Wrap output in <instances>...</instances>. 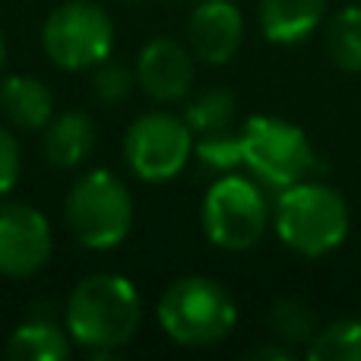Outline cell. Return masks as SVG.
<instances>
[{
	"label": "cell",
	"mask_w": 361,
	"mask_h": 361,
	"mask_svg": "<svg viewBox=\"0 0 361 361\" xmlns=\"http://www.w3.org/2000/svg\"><path fill=\"white\" fill-rule=\"evenodd\" d=\"M193 130L171 111L140 114L124 137L127 169L146 184H162L184 171L193 156Z\"/></svg>",
	"instance_id": "cell-8"
},
{
	"label": "cell",
	"mask_w": 361,
	"mask_h": 361,
	"mask_svg": "<svg viewBox=\"0 0 361 361\" xmlns=\"http://www.w3.org/2000/svg\"><path fill=\"white\" fill-rule=\"evenodd\" d=\"M67 225L89 250H111L133 228V197L114 171L95 169L67 193Z\"/></svg>",
	"instance_id": "cell-4"
},
{
	"label": "cell",
	"mask_w": 361,
	"mask_h": 361,
	"mask_svg": "<svg viewBox=\"0 0 361 361\" xmlns=\"http://www.w3.org/2000/svg\"><path fill=\"white\" fill-rule=\"evenodd\" d=\"M130 4H140V0H130Z\"/></svg>",
	"instance_id": "cell-26"
},
{
	"label": "cell",
	"mask_w": 361,
	"mask_h": 361,
	"mask_svg": "<svg viewBox=\"0 0 361 361\" xmlns=\"http://www.w3.org/2000/svg\"><path fill=\"white\" fill-rule=\"evenodd\" d=\"M244 42V16L231 0H200L187 19V44L203 63H228Z\"/></svg>",
	"instance_id": "cell-11"
},
{
	"label": "cell",
	"mask_w": 361,
	"mask_h": 361,
	"mask_svg": "<svg viewBox=\"0 0 361 361\" xmlns=\"http://www.w3.org/2000/svg\"><path fill=\"white\" fill-rule=\"evenodd\" d=\"M0 111L19 130H44L54 118V95L38 76H6L0 82Z\"/></svg>",
	"instance_id": "cell-12"
},
{
	"label": "cell",
	"mask_w": 361,
	"mask_h": 361,
	"mask_svg": "<svg viewBox=\"0 0 361 361\" xmlns=\"http://www.w3.org/2000/svg\"><path fill=\"white\" fill-rule=\"evenodd\" d=\"M193 156L212 171H235L238 165H244V146H241V133L228 130H216V133H203L193 140Z\"/></svg>",
	"instance_id": "cell-20"
},
{
	"label": "cell",
	"mask_w": 361,
	"mask_h": 361,
	"mask_svg": "<svg viewBox=\"0 0 361 361\" xmlns=\"http://www.w3.org/2000/svg\"><path fill=\"white\" fill-rule=\"evenodd\" d=\"M6 63V42H4V32H0V70H4Z\"/></svg>",
	"instance_id": "cell-24"
},
{
	"label": "cell",
	"mask_w": 361,
	"mask_h": 361,
	"mask_svg": "<svg viewBox=\"0 0 361 361\" xmlns=\"http://www.w3.org/2000/svg\"><path fill=\"white\" fill-rule=\"evenodd\" d=\"M169 4H193V0H169Z\"/></svg>",
	"instance_id": "cell-25"
},
{
	"label": "cell",
	"mask_w": 361,
	"mask_h": 361,
	"mask_svg": "<svg viewBox=\"0 0 361 361\" xmlns=\"http://www.w3.org/2000/svg\"><path fill=\"white\" fill-rule=\"evenodd\" d=\"M51 225L29 203H0V276L25 279L51 260Z\"/></svg>",
	"instance_id": "cell-9"
},
{
	"label": "cell",
	"mask_w": 361,
	"mask_h": 361,
	"mask_svg": "<svg viewBox=\"0 0 361 361\" xmlns=\"http://www.w3.org/2000/svg\"><path fill=\"white\" fill-rule=\"evenodd\" d=\"M203 231L222 250H247L269 225V206L260 184L241 175H222L203 197Z\"/></svg>",
	"instance_id": "cell-7"
},
{
	"label": "cell",
	"mask_w": 361,
	"mask_h": 361,
	"mask_svg": "<svg viewBox=\"0 0 361 361\" xmlns=\"http://www.w3.org/2000/svg\"><path fill=\"white\" fill-rule=\"evenodd\" d=\"M95 124L82 111H63L44 124V156L57 169H80L95 149Z\"/></svg>",
	"instance_id": "cell-13"
},
{
	"label": "cell",
	"mask_w": 361,
	"mask_h": 361,
	"mask_svg": "<svg viewBox=\"0 0 361 361\" xmlns=\"http://www.w3.org/2000/svg\"><path fill=\"white\" fill-rule=\"evenodd\" d=\"M311 361H361V320H339L307 343Z\"/></svg>",
	"instance_id": "cell-18"
},
{
	"label": "cell",
	"mask_w": 361,
	"mask_h": 361,
	"mask_svg": "<svg viewBox=\"0 0 361 361\" xmlns=\"http://www.w3.org/2000/svg\"><path fill=\"white\" fill-rule=\"evenodd\" d=\"M235 95L225 92V89H209L200 99H193L184 111V121L190 124L193 137H203V133H216V130H228L231 121H235Z\"/></svg>",
	"instance_id": "cell-19"
},
{
	"label": "cell",
	"mask_w": 361,
	"mask_h": 361,
	"mask_svg": "<svg viewBox=\"0 0 361 361\" xmlns=\"http://www.w3.org/2000/svg\"><path fill=\"white\" fill-rule=\"evenodd\" d=\"M42 48L61 70H95L114 51V23L92 0H67L44 19Z\"/></svg>",
	"instance_id": "cell-6"
},
{
	"label": "cell",
	"mask_w": 361,
	"mask_h": 361,
	"mask_svg": "<svg viewBox=\"0 0 361 361\" xmlns=\"http://www.w3.org/2000/svg\"><path fill=\"white\" fill-rule=\"evenodd\" d=\"M269 330L286 345H307L317 336V314L298 298H279L269 307Z\"/></svg>",
	"instance_id": "cell-17"
},
{
	"label": "cell",
	"mask_w": 361,
	"mask_h": 361,
	"mask_svg": "<svg viewBox=\"0 0 361 361\" xmlns=\"http://www.w3.org/2000/svg\"><path fill=\"white\" fill-rule=\"evenodd\" d=\"M250 358H273V361H292V349L286 343L282 345H260L250 352Z\"/></svg>",
	"instance_id": "cell-23"
},
{
	"label": "cell",
	"mask_w": 361,
	"mask_h": 361,
	"mask_svg": "<svg viewBox=\"0 0 361 361\" xmlns=\"http://www.w3.org/2000/svg\"><path fill=\"white\" fill-rule=\"evenodd\" d=\"M133 86H137V73L127 70V67H121V63L102 61L92 73V95L102 99V102H108V105L124 102L127 95L133 92Z\"/></svg>",
	"instance_id": "cell-21"
},
{
	"label": "cell",
	"mask_w": 361,
	"mask_h": 361,
	"mask_svg": "<svg viewBox=\"0 0 361 361\" xmlns=\"http://www.w3.org/2000/svg\"><path fill=\"white\" fill-rule=\"evenodd\" d=\"M19 175H23V149H19V140L0 124V197L16 187Z\"/></svg>",
	"instance_id": "cell-22"
},
{
	"label": "cell",
	"mask_w": 361,
	"mask_h": 361,
	"mask_svg": "<svg viewBox=\"0 0 361 361\" xmlns=\"http://www.w3.org/2000/svg\"><path fill=\"white\" fill-rule=\"evenodd\" d=\"M326 0H263L260 29L273 44H298L320 25Z\"/></svg>",
	"instance_id": "cell-14"
},
{
	"label": "cell",
	"mask_w": 361,
	"mask_h": 361,
	"mask_svg": "<svg viewBox=\"0 0 361 361\" xmlns=\"http://www.w3.org/2000/svg\"><path fill=\"white\" fill-rule=\"evenodd\" d=\"M143 324V298L137 286L118 273H92L70 292L63 326L70 339L95 358L124 349Z\"/></svg>",
	"instance_id": "cell-1"
},
{
	"label": "cell",
	"mask_w": 361,
	"mask_h": 361,
	"mask_svg": "<svg viewBox=\"0 0 361 361\" xmlns=\"http://www.w3.org/2000/svg\"><path fill=\"white\" fill-rule=\"evenodd\" d=\"M276 235L301 257H324L349 235V206L339 190L320 180H298L279 190L276 200Z\"/></svg>",
	"instance_id": "cell-2"
},
{
	"label": "cell",
	"mask_w": 361,
	"mask_h": 361,
	"mask_svg": "<svg viewBox=\"0 0 361 361\" xmlns=\"http://www.w3.org/2000/svg\"><path fill=\"white\" fill-rule=\"evenodd\" d=\"M137 86L149 95L152 102H180L193 86V73H197V57H193L190 44H180L175 38H152L143 44L137 57Z\"/></svg>",
	"instance_id": "cell-10"
},
{
	"label": "cell",
	"mask_w": 361,
	"mask_h": 361,
	"mask_svg": "<svg viewBox=\"0 0 361 361\" xmlns=\"http://www.w3.org/2000/svg\"><path fill=\"white\" fill-rule=\"evenodd\" d=\"M326 51L333 63L361 73V6H345L326 25Z\"/></svg>",
	"instance_id": "cell-16"
},
{
	"label": "cell",
	"mask_w": 361,
	"mask_h": 361,
	"mask_svg": "<svg viewBox=\"0 0 361 361\" xmlns=\"http://www.w3.org/2000/svg\"><path fill=\"white\" fill-rule=\"evenodd\" d=\"M241 146L250 175L273 190H286L311 178L317 169V156L307 133L282 118H263V114L250 118L241 127Z\"/></svg>",
	"instance_id": "cell-5"
},
{
	"label": "cell",
	"mask_w": 361,
	"mask_h": 361,
	"mask_svg": "<svg viewBox=\"0 0 361 361\" xmlns=\"http://www.w3.org/2000/svg\"><path fill=\"white\" fill-rule=\"evenodd\" d=\"M156 317L171 343L206 349L222 343L235 330L238 307L222 282L206 276H184L162 292Z\"/></svg>",
	"instance_id": "cell-3"
},
{
	"label": "cell",
	"mask_w": 361,
	"mask_h": 361,
	"mask_svg": "<svg viewBox=\"0 0 361 361\" xmlns=\"http://www.w3.org/2000/svg\"><path fill=\"white\" fill-rule=\"evenodd\" d=\"M6 355L13 361H63L70 355V333L44 317H32L6 339Z\"/></svg>",
	"instance_id": "cell-15"
}]
</instances>
